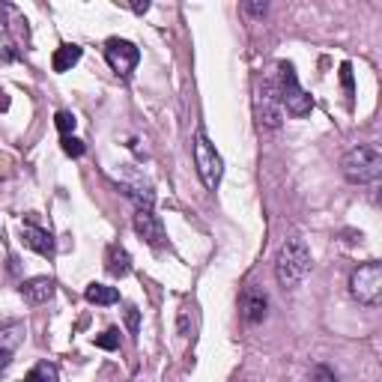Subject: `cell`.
<instances>
[{
    "label": "cell",
    "instance_id": "obj_1",
    "mask_svg": "<svg viewBox=\"0 0 382 382\" xmlns=\"http://www.w3.org/2000/svg\"><path fill=\"white\" fill-rule=\"evenodd\" d=\"M311 272V251L302 239H286L275 257V275L281 286H296L308 278Z\"/></svg>",
    "mask_w": 382,
    "mask_h": 382
},
{
    "label": "cell",
    "instance_id": "obj_2",
    "mask_svg": "<svg viewBox=\"0 0 382 382\" xmlns=\"http://www.w3.org/2000/svg\"><path fill=\"white\" fill-rule=\"evenodd\" d=\"M340 170H344V176L352 185L376 183L379 173H382V153H379V146L364 144V146L349 149V153L344 156V161H340Z\"/></svg>",
    "mask_w": 382,
    "mask_h": 382
},
{
    "label": "cell",
    "instance_id": "obj_3",
    "mask_svg": "<svg viewBox=\"0 0 382 382\" xmlns=\"http://www.w3.org/2000/svg\"><path fill=\"white\" fill-rule=\"evenodd\" d=\"M195 168H197V173H200L203 185H207L209 191H215L218 183H221L224 161H221L215 144L207 138V132H203V129H197V134H195Z\"/></svg>",
    "mask_w": 382,
    "mask_h": 382
},
{
    "label": "cell",
    "instance_id": "obj_4",
    "mask_svg": "<svg viewBox=\"0 0 382 382\" xmlns=\"http://www.w3.org/2000/svg\"><path fill=\"white\" fill-rule=\"evenodd\" d=\"M278 69H281V93H278L281 96V108H286L293 117H308L313 111V99L302 90V84H299L293 63L281 60Z\"/></svg>",
    "mask_w": 382,
    "mask_h": 382
},
{
    "label": "cell",
    "instance_id": "obj_5",
    "mask_svg": "<svg viewBox=\"0 0 382 382\" xmlns=\"http://www.w3.org/2000/svg\"><path fill=\"white\" fill-rule=\"evenodd\" d=\"M349 293L361 305H379L382 299V263H364L352 272L349 278Z\"/></svg>",
    "mask_w": 382,
    "mask_h": 382
},
{
    "label": "cell",
    "instance_id": "obj_6",
    "mask_svg": "<svg viewBox=\"0 0 382 382\" xmlns=\"http://www.w3.org/2000/svg\"><path fill=\"white\" fill-rule=\"evenodd\" d=\"M105 60H108V66L117 72V75H132V69L138 66V60H141V51H138V45L134 42H129V39H120V36H114V39H108L105 42Z\"/></svg>",
    "mask_w": 382,
    "mask_h": 382
},
{
    "label": "cell",
    "instance_id": "obj_7",
    "mask_svg": "<svg viewBox=\"0 0 382 382\" xmlns=\"http://www.w3.org/2000/svg\"><path fill=\"white\" fill-rule=\"evenodd\" d=\"M257 117H260L263 126L269 129H278L281 120H284V108H281V96L275 90L272 81H263L260 87H257Z\"/></svg>",
    "mask_w": 382,
    "mask_h": 382
},
{
    "label": "cell",
    "instance_id": "obj_8",
    "mask_svg": "<svg viewBox=\"0 0 382 382\" xmlns=\"http://www.w3.org/2000/svg\"><path fill=\"white\" fill-rule=\"evenodd\" d=\"M134 233H138L141 239H146L153 248L165 245V227H161L158 215L153 209H138L134 212Z\"/></svg>",
    "mask_w": 382,
    "mask_h": 382
},
{
    "label": "cell",
    "instance_id": "obj_9",
    "mask_svg": "<svg viewBox=\"0 0 382 382\" xmlns=\"http://www.w3.org/2000/svg\"><path fill=\"white\" fill-rule=\"evenodd\" d=\"M24 344V323L12 320V323H4L0 325V371L12 361L16 349Z\"/></svg>",
    "mask_w": 382,
    "mask_h": 382
},
{
    "label": "cell",
    "instance_id": "obj_10",
    "mask_svg": "<svg viewBox=\"0 0 382 382\" xmlns=\"http://www.w3.org/2000/svg\"><path fill=\"white\" fill-rule=\"evenodd\" d=\"M21 239H24L27 248H33L36 254L54 257V239H51V233H48V230H42V227H36L33 221H27V224H24Z\"/></svg>",
    "mask_w": 382,
    "mask_h": 382
},
{
    "label": "cell",
    "instance_id": "obj_11",
    "mask_svg": "<svg viewBox=\"0 0 382 382\" xmlns=\"http://www.w3.org/2000/svg\"><path fill=\"white\" fill-rule=\"evenodd\" d=\"M21 296L30 305H45L48 299H54V281L51 278H30L21 284Z\"/></svg>",
    "mask_w": 382,
    "mask_h": 382
},
{
    "label": "cell",
    "instance_id": "obj_12",
    "mask_svg": "<svg viewBox=\"0 0 382 382\" xmlns=\"http://www.w3.org/2000/svg\"><path fill=\"white\" fill-rule=\"evenodd\" d=\"M105 269H108V275H114V278H126L129 272H132L129 251L122 248V245H108V251H105Z\"/></svg>",
    "mask_w": 382,
    "mask_h": 382
},
{
    "label": "cell",
    "instance_id": "obj_13",
    "mask_svg": "<svg viewBox=\"0 0 382 382\" xmlns=\"http://www.w3.org/2000/svg\"><path fill=\"white\" fill-rule=\"evenodd\" d=\"M242 317L248 320V323H260L266 317V296L260 290H245L242 296Z\"/></svg>",
    "mask_w": 382,
    "mask_h": 382
},
{
    "label": "cell",
    "instance_id": "obj_14",
    "mask_svg": "<svg viewBox=\"0 0 382 382\" xmlns=\"http://www.w3.org/2000/svg\"><path fill=\"white\" fill-rule=\"evenodd\" d=\"M81 60V45H60L57 51H54V57H51V66H54V72H69L72 66Z\"/></svg>",
    "mask_w": 382,
    "mask_h": 382
},
{
    "label": "cell",
    "instance_id": "obj_15",
    "mask_svg": "<svg viewBox=\"0 0 382 382\" xmlns=\"http://www.w3.org/2000/svg\"><path fill=\"white\" fill-rule=\"evenodd\" d=\"M84 299L90 305H114V302H120V290L108 284H90L84 290Z\"/></svg>",
    "mask_w": 382,
    "mask_h": 382
},
{
    "label": "cell",
    "instance_id": "obj_16",
    "mask_svg": "<svg viewBox=\"0 0 382 382\" xmlns=\"http://www.w3.org/2000/svg\"><path fill=\"white\" fill-rule=\"evenodd\" d=\"M24 382H60V374H57V367H54V364L39 361L33 371L24 376Z\"/></svg>",
    "mask_w": 382,
    "mask_h": 382
},
{
    "label": "cell",
    "instance_id": "obj_17",
    "mask_svg": "<svg viewBox=\"0 0 382 382\" xmlns=\"http://www.w3.org/2000/svg\"><path fill=\"white\" fill-rule=\"evenodd\" d=\"M54 126H57V132L63 134V138H69V134L75 132V126H78V120L69 111H57V117H54Z\"/></svg>",
    "mask_w": 382,
    "mask_h": 382
},
{
    "label": "cell",
    "instance_id": "obj_18",
    "mask_svg": "<svg viewBox=\"0 0 382 382\" xmlns=\"http://www.w3.org/2000/svg\"><path fill=\"white\" fill-rule=\"evenodd\" d=\"M99 349H117L120 347V332L117 329H108V332H102V335H96V340H93Z\"/></svg>",
    "mask_w": 382,
    "mask_h": 382
},
{
    "label": "cell",
    "instance_id": "obj_19",
    "mask_svg": "<svg viewBox=\"0 0 382 382\" xmlns=\"http://www.w3.org/2000/svg\"><path fill=\"white\" fill-rule=\"evenodd\" d=\"M308 382H337V376L325 364H313L311 374H308Z\"/></svg>",
    "mask_w": 382,
    "mask_h": 382
},
{
    "label": "cell",
    "instance_id": "obj_20",
    "mask_svg": "<svg viewBox=\"0 0 382 382\" xmlns=\"http://www.w3.org/2000/svg\"><path fill=\"white\" fill-rule=\"evenodd\" d=\"M63 153H66V156H72V158H81V156H84V144L69 134V138H63Z\"/></svg>",
    "mask_w": 382,
    "mask_h": 382
},
{
    "label": "cell",
    "instance_id": "obj_21",
    "mask_svg": "<svg viewBox=\"0 0 382 382\" xmlns=\"http://www.w3.org/2000/svg\"><path fill=\"white\" fill-rule=\"evenodd\" d=\"M340 84H344L347 96H352V93H356V81H352V66H349V63H344V66H340Z\"/></svg>",
    "mask_w": 382,
    "mask_h": 382
},
{
    "label": "cell",
    "instance_id": "obj_22",
    "mask_svg": "<svg viewBox=\"0 0 382 382\" xmlns=\"http://www.w3.org/2000/svg\"><path fill=\"white\" fill-rule=\"evenodd\" d=\"M126 323H129V332L138 335V323H141V313L134 305H126Z\"/></svg>",
    "mask_w": 382,
    "mask_h": 382
},
{
    "label": "cell",
    "instance_id": "obj_23",
    "mask_svg": "<svg viewBox=\"0 0 382 382\" xmlns=\"http://www.w3.org/2000/svg\"><path fill=\"white\" fill-rule=\"evenodd\" d=\"M16 12V6H9V4H0V24H6V18Z\"/></svg>",
    "mask_w": 382,
    "mask_h": 382
},
{
    "label": "cell",
    "instance_id": "obj_24",
    "mask_svg": "<svg viewBox=\"0 0 382 382\" xmlns=\"http://www.w3.org/2000/svg\"><path fill=\"white\" fill-rule=\"evenodd\" d=\"M245 9H248L251 16H266V4H248Z\"/></svg>",
    "mask_w": 382,
    "mask_h": 382
},
{
    "label": "cell",
    "instance_id": "obj_25",
    "mask_svg": "<svg viewBox=\"0 0 382 382\" xmlns=\"http://www.w3.org/2000/svg\"><path fill=\"white\" fill-rule=\"evenodd\" d=\"M132 9H134V12H138V16H144V12L149 9V4H146V0H144V4H132Z\"/></svg>",
    "mask_w": 382,
    "mask_h": 382
},
{
    "label": "cell",
    "instance_id": "obj_26",
    "mask_svg": "<svg viewBox=\"0 0 382 382\" xmlns=\"http://www.w3.org/2000/svg\"><path fill=\"white\" fill-rule=\"evenodd\" d=\"M0 111H9V99H6L4 90H0Z\"/></svg>",
    "mask_w": 382,
    "mask_h": 382
}]
</instances>
